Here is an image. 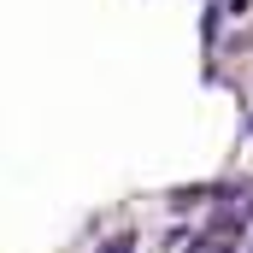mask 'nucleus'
<instances>
[{
	"instance_id": "1",
	"label": "nucleus",
	"mask_w": 253,
	"mask_h": 253,
	"mask_svg": "<svg viewBox=\"0 0 253 253\" xmlns=\"http://www.w3.org/2000/svg\"><path fill=\"white\" fill-rule=\"evenodd\" d=\"M129 248H135V236H112V242H106L100 253H129Z\"/></svg>"
},
{
	"instance_id": "2",
	"label": "nucleus",
	"mask_w": 253,
	"mask_h": 253,
	"mask_svg": "<svg viewBox=\"0 0 253 253\" xmlns=\"http://www.w3.org/2000/svg\"><path fill=\"white\" fill-rule=\"evenodd\" d=\"M230 12H236V18H242V12H248V0H230Z\"/></svg>"
}]
</instances>
